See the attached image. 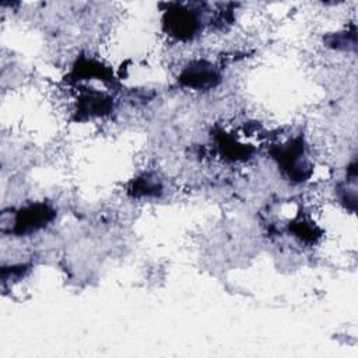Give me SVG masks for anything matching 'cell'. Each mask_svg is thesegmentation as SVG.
<instances>
[{
	"label": "cell",
	"mask_w": 358,
	"mask_h": 358,
	"mask_svg": "<svg viewBox=\"0 0 358 358\" xmlns=\"http://www.w3.org/2000/svg\"><path fill=\"white\" fill-rule=\"evenodd\" d=\"M292 232L305 242H315L320 236L319 229L306 220L295 221L292 224Z\"/></svg>",
	"instance_id": "7"
},
{
	"label": "cell",
	"mask_w": 358,
	"mask_h": 358,
	"mask_svg": "<svg viewBox=\"0 0 358 358\" xmlns=\"http://www.w3.org/2000/svg\"><path fill=\"white\" fill-rule=\"evenodd\" d=\"M164 25L169 35L178 39H192L199 29V18L194 11L176 6L166 11L164 17Z\"/></svg>",
	"instance_id": "2"
},
{
	"label": "cell",
	"mask_w": 358,
	"mask_h": 358,
	"mask_svg": "<svg viewBox=\"0 0 358 358\" xmlns=\"http://www.w3.org/2000/svg\"><path fill=\"white\" fill-rule=\"evenodd\" d=\"M162 190L159 179L154 173H144L138 176L130 187V193L134 197H150L158 196Z\"/></svg>",
	"instance_id": "6"
},
{
	"label": "cell",
	"mask_w": 358,
	"mask_h": 358,
	"mask_svg": "<svg viewBox=\"0 0 358 358\" xmlns=\"http://www.w3.org/2000/svg\"><path fill=\"white\" fill-rule=\"evenodd\" d=\"M112 99L98 92L84 95L78 103V115L81 116H101L112 109Z\"/></svg>",
	"instance_id": "5"
},
{
	"label": "cell",
	"mask_w": 358,
	"mask_h": 358,
	"mask_svg": "<svg viewBox=\"0 0 358 358\" xmlns=\"http://www.w3.org/2000/svg\"><path fill=\"white\" fill-rule=\"evenodd\" d=\"M53 217H55V211L48 204H43V203L31 204L17 213L13 231L18 235L38 231L43 228L48 222H50Z\"/></svg>",
	"instance_id": "3"
},
{
	"label": "cell",
	"mask_w": 358,
	"mask_h": 358,
	"mask_svg": "<svg viewBox=\"0 0 358 358\" xmlns=\"http://www.w3.org/2000/svg\"><path fill=\"white\" fill-rule=\"evenodd\" d=\"M179 81L185 87L196 90H207L220 81L218 71L207 62H194L187 66L179 76Z\"/></svg>",
	"instance_id": "4"
},
{
	"label": "cell",
	"mask_w": 358,
	"mask_h": 358,
	"mask_svg": "<svg viewBox=\"0 0 358 358\" xmlns=\"http://www.w3.org/2000/svg\"><path fill=\"white\" fill-rule=\"evenodd\" d=\"M271 154L278 162V166L289 179L295 182H303L309 178L312 169L303 158L305 147L302 137H296L287 144L274 148Z\"/></svg>",
	"instance_id": "1"
}]
</instances>
